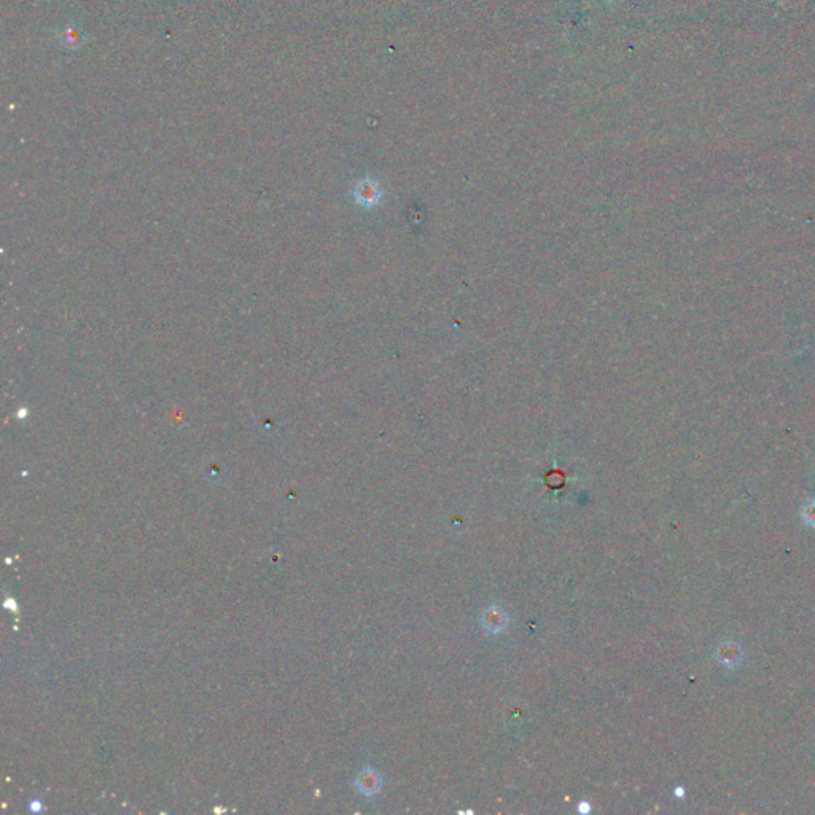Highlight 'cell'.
<instances>
[{
    "mask_svg": "<svg viewBox=\"0 0 815 815\" xmlns=\"http://www.w3.org/2000/svg\"><path fill=\"white\" fill-rule=\"evenodd\" d=\"M353 199L362 207H375L382 198V188L376 180L363 179L353 187Z\"/></svg>",
    "mask_w": 815,
    "mask_h": 815,
    "instance_id": "cell-1",
    "label": "cell"
},
{
    "mask_svg": "<svg viewBox=\"0 0 815 815\" xmlns=\"http://www.w3.org/2000/svg\"><path fill=\"white\" fill-rule=\"evenodd\" d=\"M715 658L722 666L728 667V669H734L737 666H741L742 661H744L742 647L736 642H725L718 647Z\"/></svg>",
    "mask_w": 815,
    "mask_h": 815,
    "instance_id": "cell-2",
    "label": "cell"
},
{
    "mask_svg": "<svg viewBox=\"0 0 815 815\" xmlns=\"http://www.w3.org/2000/svg\"><path fill=\"white\" fill-rule=\"evenodd\" d=\"M801 517H802V521H804L806 526L815 529V498H811V500H807L804 505H802Z\"/></svg>",
    "mask_w": 815,
    "mask_h": 815,
    "instance_id": "cell-3",
    "label": "cell"
},
{
    "mask_svg": "<svg viewBox=\"0 0 815 815\" xmlns=\"http://www.w3.org/2000/svg\"><path fill=\"white\" fill-rule=\"evenodd\" d=\"M674 795L677 796V798H684V796H685V788H684V787H677V788H675Z\"/></svg>",
    "mask_w": 815,
    "mask_h": 815,
    "instance_id": "cell-4",
    "label": "cell"
}]
</instances>
